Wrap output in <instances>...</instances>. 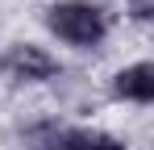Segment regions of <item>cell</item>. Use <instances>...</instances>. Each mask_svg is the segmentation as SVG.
<instances>
[{
    "label": "cell",
    "instance_id": "cell-1",
    "mask_svg": "<svg viewBox=\"0 0 154 150\" xmlns=\"http://www.w3.org/2000/svg\"><path fill=\"white\" fill-rule=\"evenodd\" d=\"M54 33L63 38V42H71V46H96L104 38V13L96 4H83V0H63V4H54L50 17H46Z\"/></svg>",
    "mask_w": 154,
    "mask_h": 150
},
{
    "label": "cell",
    "instance_id": "cell-2",
    "mask_svg": "<svg viewBox=\"0 0 154 150\" xmlns=\"http://www.w3.org/2000/svg\"><path fill=\"white\" fill-rule=\"evenodd\" d=\"M38 150H125V142H117L112 133L100 129H58V125H42L29 133Z\"/></svg>",
    "mask_w": 154,
    "mask_h": 150
},
{
    "label": "cell",
    "instance_id": "cell-3",
    "mask_svg": "<svg viewBox=\"0 0 154 150\" xmlns=\"http://www.w3.org/2000/svg\"><path fill=\"white\" fill-rule=\"evenodd\" d=\"M4 67L17 75V79H50V75L58 71V63H54L42 46H33V42L13 46V50H8V58H4Z\"/></svg>",
    "mask_w": 154,
    "mask_h": 150
},
{
    "label": "cell",
    "instance_id": "cell-4",
    "mask_svg": "<svg viewBox=\"0 0 154 150\" xmlns=\"http://www.w3.org/2000/svg\"><path fill=\"white\" fill-rule=\"evenodd\" d=\"M112 92H117L121 100L150 104V100H154V63H133V67H125V71H117Z\"/></svg>",
    "mask_w": 154,
    "mask_h": 150
},
{
    "label": "cell",
    "instance_id": "cell-5",
    "mask_svg": "<svg viewBox=\"0 0 154 150\" xmlns=\"http://www.w3.org/2000/svg\"><path fill=\"white\" fill-rule=\"evenodd\" d=\"M142 17H150V21H154V8H142Z\"/></svg>",
    "mask_w": 154,
    "mask_h": 150
}]
</instances>
